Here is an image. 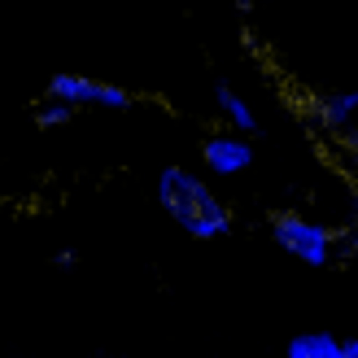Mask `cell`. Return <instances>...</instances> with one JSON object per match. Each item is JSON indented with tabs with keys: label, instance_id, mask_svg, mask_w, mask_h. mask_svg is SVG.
<instances>
[{
	"label": "cell",
	"instance_id": "1",
	"mask_svg": "<svg viewBox=\"0 0 358 358\" xmlns=\"http://www.w3.org/2000/svg\"><path fill=\"white\" fill-rule=\"evenodd\" d=\"M157 201L175 219V227L192 241H223L231 231V210L223 196H214L201 175H192L188 166H166L157 175Z\"/></svg>",
	"mask_w": 358,
	"mask_h": 358
},
{
	"label": "cell",
	"instance_id": "2",
	"mask_svg": "<svg viewBox=\"0 0 358 358\" xmlns=\"http://www.w3.org/2000/svg\"><path fill=\"white\" fill-rule=\"evenodd\" d=\"M271 236H275L280 249H289V254L306 266H328L336 258V231L306 219V214H297V210H275L271 214Z\"/></svg>",
	"mask_w": 358,
	"mask_h": 358
},
{
	"label": "cell",
	"instance_id": "3",
	"mask_svg": "<svg viewBox=\"0 0 358 358\" xmlns=\"http://www.w3.org/2000/svg\"><path fill=\"white\" fill-rule=\"evenodd\" d=\"M44 96L70 101V105H79V110H87V105H96V110H131L136 105V96L127 92V87L105 83V79H87V75H70V70H62V75L48 79Z\"/></svg>",
	"mask_w": 358,
	"mask_h": 358
},
{
	"label": "cell",
	"instance_id": "4",
	"mask_svg": "<svg viewBox=\"0 0 358 358\" xmlns=\"http://www.w3.org/2000/svg\"><path fill=\"white\" fill-rule=\"evenodd\" d=\"M201 162L214 175H241V171L254 166V145H249L245 136H231V131L206 136L201 140Z\"/></svg>",
	"mask_w": 358,
	"mask_h": 358
},
{
	"label": "cell",
	"instance_id": "5",
	"mask_svg": "<svg viewBox=\"0 0 358 358\" xmlns=\"http://www.w3.org/2000/svg\"><path fill=\"white\" fill-rule=\"evenodd\" d=\"M289 358H345V341L332 332H301L289 341Z\"/></svg>",
	"mask_w": 358,
	"mask_h": 358
},
{
	"label": "cell",
	"instance_id": "6",
	"mask_svg": "<svg viewBox=\"0 0 358 358\" xmlns=\"http://www.w3.org/2000/svg\"><path fill=\"white\" fill-rule=\"evenodd\" d=\"M214 101H219V114H223V118H227V122H231V127H236V131H245V136H249V131L258 127L254 110H249V105H245V96L236 92V87H227V83H223L219 92H214Z\"/></svg>",
	"mask_w": 358,
	"mask_h": 358
},
{
	"label": "cell",
	"instance_id": "7",
	"mask_svg": "<svg viewBox=\"0 0 358 358\" xmlns=\"http://www.w3.org/2000/svg\"><path fill=\"white\" fill-rule=\"evenodd\" d=\"M354 114H358V87H350V92H336V96H328L324 105H319V118H324L328 127H345Z\"/></svg>",
	"mask_w": 358,
	"mask_h": 358
},
{
	"label": "cell",
	"instance_id": "8",
	"mask_svg": "<svg viewBox=\"0 0 358 358\" xmlns=\"http://www.w3.org/2000/svg\"><path fill=\"white\" fill-rule=\"evenodd\" d=\"M75 114H79V105L57 101V96H44L40 105H35V122H40V127H62V122H70Z\"/></svg>",
	"mask_w": 358,
	"mask_h": 358
},
{
	"label": "cell",
	"instance_id": "9",
	"mask_svg": "<svg viewBox=\"0 0 358 358\" xmlns=\"http://www.w3.org/2000/svg\"><path fill=\"white\" fill-rule=\"evenodd\" d=\"M52 262H57V266H75V262H79V254H75V249H62V254L52 258Z\"/></svg>",
	"mask_w": 358,
	"mask_h": 358
},
{
	"label": "cell",
	"instance_id": "10",
	"mask_svg": "<svg viewBox=\"0 0 358 358\" xmlns=\"http://www.w3.org/2000/svg\"><path fill=\"white\" fill-rule=\"evenodd\" d=\"M345 358H358V336H354V341H345Z\"/></svg>",
	"mask_w": 358,
	"mask_h": 358
}]
</instances>
